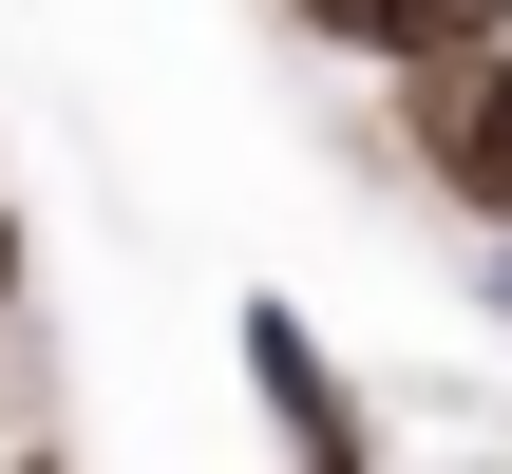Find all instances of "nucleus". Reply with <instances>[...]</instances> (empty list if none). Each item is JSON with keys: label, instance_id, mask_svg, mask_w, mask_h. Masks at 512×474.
<instances>
[{"label": "nucleus", "instance_id": "obj_1", "mask_svg": "<svg viewBox=\"0 0 512 474\" xmlns=\"http://www.w3.org/2000/svg\"><path fill=\"white\" fill-rule=\"evenodd\" d=\"M399 171L494 247L512 228V38H475V57H418L399 76Z\"/></svg>", "mask_w": 512, "mask_h": 474}, {"label": "nucleus", "instance_id": "obj_2", "mask_svg": "<svg viewBox=\"0 0 512 474\" xmlns=\"http://www.w3.org/2000/svg\"><path fill=\"white\" fill-rule=\"evenodd\" d=\"M228 361L266 380V418H285V456H304V474H323V456H380V437H361V399H342V361H323L285 304H247V323H228Z\"/></svg>", "mask_w": 512, "mask_h": 474}, {"label": "nucleus", "instance_id": "obj_3", "mask_svg": "<svg viewBox=\"0 0 512 474\" xmlns=\"http://www.w3.org/2000/svg\"><path fill=\"white\" fill-rule=\"evenodd\" d=\"M323 57H380V76H418V57H475V38H512V0H285Z\"/></svg>", "mask_w": 512, "mask_h": 474}, {"label": "nucleus", "instance_id": "obj_4", "mask_svg": "<svg viewBox=\"0 0 512 474\" xmlns=\"http://www.w3.org/2000/svg\"><path fill=\"white\" fill-rule=\"evenodd\" d=\"M475 304H494V323H512V228H494V266H475Z\"/></svg>", "mask_w": 512, "mask_h": 474}, {"label": "nucleus", "instance_id": "obj_5", "mask_svg": "<svg viewBox=\"0 0 512 474\" xmlns=\"http://www.w3.org/2000/svg\"><path fill=\"white\" fill-rule=\"evenodd\" d=\"M0 323H19V209H0Z\"/></svg>", "mask_w": 512, "mask_h": 474}, {"label": "nucleus", "instance_id": "obj_6", "mask_svg": "<svg viewBox=\"0 0 512 474\" xmlns=\"http://www.w3.org/2000/svg\"><path fill=\"white\" fill-rule=\"evenodd\" d=\"M0 474H57V456H0Z\"/></svg>", "mask_w": 512, "mask_h": 474}]
</instances>
